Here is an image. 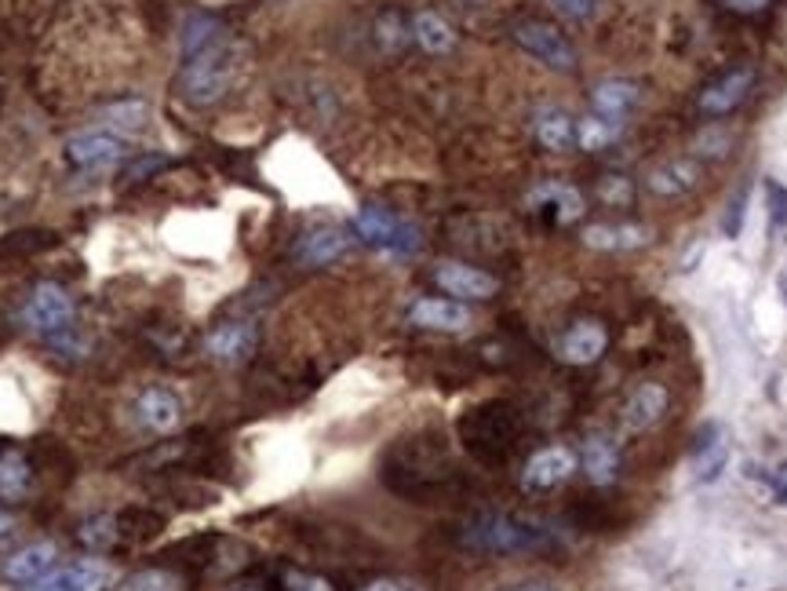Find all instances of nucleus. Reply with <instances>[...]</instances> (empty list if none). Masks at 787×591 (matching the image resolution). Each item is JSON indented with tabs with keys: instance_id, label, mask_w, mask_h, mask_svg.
Instances as JSON below:
<instances>
[{
	"instance_id": "nucleus-1",
	"label": "nucleus",
	"mask_w": 787,
	"mask_h": 591,
	"mask_svg": "<svg viewBox=\"0 0 787 591\" xmlns=\"http://www.w3.org/2000/svg\"><path fill=\"white\" fill-rule=\"evenodd\" d=\"M463 544L474 551L488 555H518V551H543L551 548V533L536 522H525L515 515H477L466 522Z\"/></svg>"
},
{
	"instance_id": "nucleus-2",
	"label": "nucleus",
	"mask_w": 787,
	"mask_h": 591,
	"mask_svg": "<svg viewBox=\"0 0 787 591\" xmlns=\"http://www.w3.org/2000/svg\"><path fill=\"white\" fill-rule=\"evenodd\" d=\"M234 77V48L231 41H220L204 52H193L182 59V74H179V88L182 99L190 107H212L226 96Z\"/></svg>"
},
{
	"instance_id": "nucleus-3",
	"label": "nucleus",
	"mask_w": 787,
	"mask_h": 591,
	"mask_svg": "<svg viewBox=\"0 0 787 591\" xmlns=\"http://www.w3.org/2000/svg\"><path fill=\"white\" fill-rule=\"evenodd\" d=\"M353 234H358L364 245H375L394 256H413L419 253V245H424L419 226L402 220V215L391 209H383V204H364V209H358V215H353Z\"/></svg>"
},
{
	"instance_id": "nucleus-4",
	"label": "nucleus",
	"mask_w": 787,
	"mask_h": 591,
	"mask_svg": "<svg viewBox=\"0 0 787 591\" xmlns=\"http://www.w3.org/2000/svg\"><path fill=\"white\" fill-rule=\"evenodd\" d=\"M22 317H26V325L37 336L63 347V339L74 333L77 306H74L70 292H66L63 286H55V281H41V286L30 292L26 306H22Z\"/></svg>"
},
{
	"instance_id": "nucleus-5",
	"label": "nucleus",
	"mask_w": 787,
	"mask_h": 591,
	"mask_svg": "<svg viewBox=\"0 0 787 591\" xmlns=\"http://www.w3.org/2000/svg\"><path fill=\"white\" fill-rule=\"evenodd\" d=\"M510 37L521 52H529L536 63L551 66V70H576V48L569 44V37L551 22H540V19H521L515 22V30H510Z\"/></svg>"
},
{
	"instance_id": "nucleus-6",
	"label": "nucleus",
	"mask_w": 787,
	"mask_h": 591,
	"mask_svg": "<svg viewBox=\"0 0 787 591\" xmlns=\"http://www.w3.org/2000/svg\"><path fill=\"white\" fill-rule=\"evenodd\" d=\"M128 146L117 132H81L66 143V161L81 172H106V168L121 165Z\"/></svg>"
},
{
	"instance_id": "nucleus-7",
	"label": "nucleus",
	"mask_w": 787,
	"mask_h": 591,
	"mask_svg": "<svg viewBox=\"0 0 787 591\" xmlns=\"http://www.w3.org/2000/svg\"><path fill=\"white\" fill-rule=\"evenodd\" d=\"M55 559H59V548L52 540H33L26 548L11 551L4 562H0V581L15 584V588H30L37 584L44 573L55 570Z\"/></svg>"
},
{
	"instance_id": "nucleus-8",
	"label": "nucleus",
	"mask_w": 787,
	"mask_h": 591,
	"mask_svg": "<svg viewBox=\"0 0 787 591\" xmlns=\"http://www.w3.org/2000/svg\"><path fill=\"white\" fill-rule=\"evenodd\" d=\"M256 344H259V333L252 322H223L204 339V350H209V358L220 361V366H241V361L256 355Z\"/></svg>"
},
{
	"instance_id": "nucleus-9",
	"label": "nucleus",
	"mask_w": 787,
	"mask_h": 591,
	"mask_svg": "<svg viewBox=\"0 0 787 591\" xmlns=\"http://www.w3.org/2000/svg\"><path fill=\"white\" fill-rule=\"evenodd\" d=\"M576 471V453L569 446H547L540 453H532L529 464L521 471V486L525 490H554L573 479Z\"/></svg>"
},
{
	"instance_id": "nucleus-10",
	"label": "nucleus",
	"mask_w": 787,
	"mask_h": 591,
	"mask_svg": "<svg viewBox=\"0 0 787 591\" xmlns=\"http://www.w3.org/2000/svg\"><path fill=\"white\" fill-rule=\"evenodd\" d=\"M751 88H755V66H733L729 74L704 88L700 110L711 113V118H726V113H733L751 96Z\"/></svg>"
},
{
	"instance_id": "nucleus-11",
	"label": "nucleus",
	"mask_w": 787,
	"mask_h": 591,
	"mask_svg": "<svg viewBox=\"0 0 787 591\" xmlns=\"http://www.w3.org/2000/svg\"><path fill=\"white\" fill-rule=\"evenodd\" d=\"M408 322L430 333H463L471 325V306L463 300H441V296H424L408 306Z\"/></svg>"
},
{
	"instance_id": "nucleus-12",
	"label": "nucleus",
	"mask_w": 787,
	"mask_h": 591,
	"mask_svg": "<svg viewBox=\"0 0 787 591\" xmlns=\"http://www.w3.org/2000/svg\"><path fill=\"white\" fill-rule=\"evenodd\" d=\"M113 581V573L95 559H81L74 566H59V570L44 573L37 584H30L26 591H106Z\"/></svg>"
},
{
	"instance_id": "nucleus-13",
	"label": "nucleus",
	"mask_w": 787,
	"mask_h": 591,
	"mask_svg": "<svg viewBox=\"0 0 787 591\" xmlns=\"http://www.w3.org/2000/svg\"><path fill=\"white\" fill-rule=\"evenodd\" d=\"M135 420L154 431V435H172V431L182 424V402L176 391L168 388H146L139 398H135Z\"/></svg>"
},
{
	"instance_id": "nucleus-14",
	"label": "nucleus",
	"mask_w": 787,
	"mask_h": 591,
	"mask_svg": "<svg viewBox=\"0 0 787 591\" xmlns=\"http://www.w3.org/2000/svg\"><path fill=\"white\" fill-rule=\"evenodd\" d=\"M435 281L449 292V296H460V300H493L499 292V281L493 275H485V270H477L471 264H438L435 270Z\"/></svg>"
},
{
	"instance_id": "nucleus-15",
	"label": "nucleus",
	"mask_w": 787,
	"mask_h": 591,
	"mask_svg": "<svg viewBox=\"0 0 787 591\" xmlns=\"http://www.w3.org/2000/svg\"><path fill=\"white\" fill-rule=\"evenodd\" d=\"M606 344H609L606 328L584 317V322L565 328V336L558 339V355H562V361H569V366H591V361L606 355Z\"/></svg>"
},
{
	"instance_id": "nucleus-16",
	"label": "nucleus",
	"mask_w": 787,
	"mask_h": 591,
	"mask_svg": "<svg viewBox=\"0 0 787 591\" xmlns=\"http://www.w3.org/2000/svg\"><path fill=\"white\" fill-rule=\"evenodd\" d=\"M529 204L536 212L551 215L554 223H573L584 215V194L569 183H558V179H547V183L529 190Z\"/></svg>"
},
{
	"instance_id": "nucleus-17",
	"label": "nucleus",
	"mask_w": 787,
	"mask_h": 591,
	"mask_svg": "<svg viewBox=\"0 0 787 591\" xmlns=\"http://www.w3.org/2000/svg\"><path fill=\"white\" fill-rule=\"evenodd\" d=\"M350 245H353L350 234L336 231V226H317V231L300 237L295 259H300L303 267H325V264H336L339 256H347Z\"/></svg>"
},
{
	"instance_id": "nucleus-18",
	"label": "nucleus",
	"mask_w": 787,
	"mask_h": 591,
	"mask_svg": "<svg viewBox=\"0 0 787 591\" xmlns=\"http://www.w3.org/2000/svg\"><path fill=\"white\" fill-rule=\"evenodd\" d=\"M664 413H667V388H660V383H638L631 398L623 402V427L649 431L653 424H660Z\"/></svg>"
},
{
	"instance_id": "nucleus-19",
	"label": "nucleus",
	"mask_w": 787,
	"mask_h": 591,
	"mask_svg": "<svg viewBox=\"0 0 787 591\" xmlns=\"http://www.w3.org/2000/svg\"><path fill=\"white\" fill-rule=\"evenodd\" d=\"M532 132H536V140H540V146H547L551 154H565V150H573L576 146V121L558 107L536 110L532 113Z\"/></svg>"
},
{
	"instance_id": "nucleus-20",
	"label": "nucleus",
	"mask_w": 787,
	"mask_h": 591,
	"mask_svg": "<svg viewBox=\"0 0 787 591\" xmlns=\"http://www.w3.org/2000/svg\"><path fill=\"white\" fill-rule=\"evenodd\" d=\"M638 99H642V88H638L634 81L616 77V81H602L595 92H591V107H595L598 118L623 121L627 113L638 107Z\"/></svg>"
},
{
	"instance_id": "nucleus-21",
	"label": "nucleus",
	"mask_w": 787,
	"mask_h": 591,
	"mask_svg": "<svg viewBox=\"0 0 787 591\" xmlns=\"http://www.w3.org/2000/svg\"><path fill=\"white\" fill-rule=\"evenodd\" d=\"M30 486H33V468L26 453L15 446L0 449V500H4V504H19V500L30 497Z\"/></svg>"
},
{
	"instance_id": "nucleus-22",
	"label": "nucleus",
	"mask_w": 787,
	"mask_h": 591,
	"mask_svg": "<svg viewBox=\"0 0 787 591\" xmlns=\"http://www.w3.org/2000/svg\"><path fill=\"white\" fill-rule=\"evenodd\" d=\"M584 242L591 248H602V253H627V248H642L649 242V231L645 226H634V223H595L584 231Z\"/></svg>"
},
{
	"instance_id": "nucleus-23",
	"label": "nucleus",
	"mask_w": 787,
	"mask_h": 591,
	"mask_svg": "<svg viewBox=\"0 0 787 591\" xmlns=\"http://www.w3.org/2000/svg\"><path fill=\"white\" fill-rule=\"evenodd\" d=\"M220 41H231V30L223 26V19L209 15V11H193V15L182 22V59L193 52H204Z\"/></svg>"
},
{
	"instance_id": "nucleus-24",
	"label": "nucleus",
	"mask_w": 787,
	"mask_h": 591,
	"mask_svg": "<svg viewBox=\"0 0 787 591\" xmlns=\"http://www.w3.org/2000/svg\"><path fill=\"white\" fill-rule=\"evenodd\" d=\"M697 179H700V168L693 161H667L649 172V190L660 198H682L697 187Z\"/></svg>"
},
{
	"instance_id": "nucleus-25",
	"label": "nucleus",
	"mask_w": 787,
	"mask_h": 591,
	"mask_svg": "<svg viewBox=\"0 0 787 591\" xmlns=\"http://www.w3.org/2000/svg\"><path fill=\"white\" fill-rule=\"evenodd\" d=\"M584 468H587V479L595 482V486L616 482V475H620V449H616V442L606 438V435L587 438V446H584Z\"/></svg>"
},
{
	"instance_id": "nucleus-26",
	"label": "nucleus",
	"mask_w": 787,
	"mask_h": 591,
	"mask_svg": "<svg viewBox=\"0 0 787 591\" xmlns=\"http://www.w3.org/2000/svg\"><path fill=\"white\" fill-rule=\"evenodd\" d=\"M413 37L419 41V48L430 55H449L456 48V33L438 11H419L413 19Z\"/></svg>"
},
{
	"instance_id": "nucleus-27",
	"label": "nucleus",
	"mask_w": 787,
	"mask_h": 591,
	"mask_svg": "<svg viewBox=\"0 0 787 591\" xmlns=\"http://www.w3.org/2000/svg\"><path fill=\"white\" fill-rule=\"evenodd\" d=\"M623 124L620 121H609V118H587V121H576V146L580 150H606L616 140H620Z\"/></svg>"
},
{
	"instance_id": "nucleus-28",
	"label": "nucleus",
	"mask_w": 787,
	"mask_h": 591,
	"mask_svg": "<svg viewBox=\"0 0 787 591\" xmlns=\"http://www.w3.org/2000/svg\"><path fill=\"white\" fill-rule=\"evenodd\" d=\"M77 537H81V544H85L88 551H106L121 537V518H113V515H88L81 526H77Z\"/></svg>"
},
{
	"instance_id": "nucleus-29",
	"label": "nucleus",
	"mask_w": 787,
	"mask_h": 591,
	"mask_svg": "<svg viewBox=\"0 0 787 591\" xmlns=\"http://www.w3.org/2000/svg\"><path fill=\"white\" fill-rule=\"evenodd\" d=\"M150 110H146L143 99H117L110 107H102V121L110 124L113 132H139Z\"/></svg>"
},
{
	"instance_id": "nucleus-30",
	"label": "nucleus",
	"mask_w": 787,
	"mask_h": 591,
	"mask_svg": "<svg viewBox=\"0 0 787 591\" xmlns=\"http://www.w3.org/2000/svg\"><path fill=\"white\" fill-rule=\"evenodd\" d=\"M117 591H179V577L168 570H139V573H132Z\"/></svg>"
},
{
	"instance_id": "nucleus-31",
	"label": "nucleus",
	"mask_w": 787,
	"mask_h": 591,
	"mask_svg": "<svg viewBox=\"0 0 787 591\" xmlns=\"http://www.w3.org/2000/svg\"><path fill=\"white\" fill-rule=\"evenodd\" d=\"M598 194H602V201H606V204H631L634 190H631V179L606 176V179H602V187H598Z\"/></svg>"
},
{
	"instance_id": "nucleus-32",
	"label": "nucleus",
	"mask_w": 787,
	"mask_h": 591,
	"mask_svg": "<svg viewBox=\"0 0 787 591\" xmlns=\"http://www.w3.org/2000/svg\"><path fill=\"white\" fill-rule=\"evenodd\" d=\"M766 198H769V223L787 226V187H780L777 179H766Z\"/></svg>"
},
{
	"instance_id": "nucleus-33",
	"label": "nucleus",
	"mask_w": 787,
	"mask_h": 591,
	"mask_svg": "<svg viewBox=\"0 0 787 591\" xmlns=\"http://www.w3.org/2000/svg\"><path fill=\"white\" fill-rule=\"evenodd\" d=\"M558 15H565V19H576V22H584L595 15V8H598V0H551Z\"/></svg>"
},
{
	"instance_id": "nucleus-34",
	"label": "nucleus",
	"mask_w": 787,
	"mask_h": 591,
	"mask_svg": "<svg viewBox=\"0 0 787 591\" xmlns=\"http://www.w3.org/2000/svg\"><path fill=\"white\" fill-rule=\"evenodd\" d=\"M284 584L289 591H333V584L325 581V577H314V573H284Z\"/></svg>"
},
{
	"instance_id": "nucleus-35",
	"label": "nucleus",
	"mask_w": 787,
	"mask_h": 591,
	"mask_svg": "<svg viewBox=\"0 0 787 591\" xmlns=\"http://www.w3.org/2000/svg\"><path fill=\"white\" fill-rule=\"evenodd\" d=\"M744 204H747V190H740L737 204H729V220H726V234L729 237L740 234V223H744Z\"/></svg>"
},
{
	"instance_id": "nucleus-36",
	"label": "nucleus",
	"mask_w": 787,
	"mask_h": 591,
	"mask_svg": "<svg viewBox=\"0 0 787 591\" xmlns=\"http://www.w3.org/2000/svg\"><path fill=\"white\" fill-rule=\"evenodd\" d=\"M722 4H726L729 11H740V15H755V11L769 8L773 0H722Z\"/></svg>"
},
{
	"instance_id": "nucleus-37",
	"label": "nucleus",
	"mask_w": 787,
	"mask_h": 591,
	"mask_svg": "<svg viewBox=\"0 0 787 591\" xmlns=\"http://www.w3.org/2000/svg\"><path fill=\"white\" fill-rule=\"evenodd\" d=\"M364 591H419V588L405 584V581H372Z\"/></svg>"
},
{
	"instance_id": "nucleus-38",
	"label": "nucleus",
	"mask_w": 787,
	"mask_h": 591,
	"mask_svg": "<svg viewBox=\"0 0 787 591\" xmlns=\"http://www.w3.org/2000/svg\"><path fill=\"white\" fill-rule=\"evenodd\" d=\"M11 529H15V522H11V515H4V511H0V540L11 537Z\"/></svg>"
},
{
	"instance_id": "nucleus-39",
	"label": "nucleus",
	"mask_w": 787,
	"mask_h": 591,
	"mask_svg": "<svg viewBox=\"0 0 787 591\" xmlns=\"http://www.w3.org/2000/svg\"><path fill=\"white\" fill-rule=\"evenodd\" d=\"M507 591H558V588H551V584H515Z\"/></svg>"
},
{
	"instance_id": "nucleus-40",
	"label": "nucleus",
	"mask_w": 787,
	"mask_h": 591,
	"mask_svg": "<svg viewBox=\"0 0 787 591\" xmlns=\"http://www.w3.org/2000/svg\"><path fill=\"white\" fill-rule=\"evenodd\" d=\"M784 292H787V278H784Z\"/></svg>"
}]
</instances>
